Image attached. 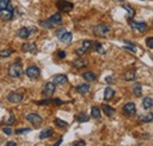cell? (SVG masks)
<instances>
[{
	"label": "cell",
	"instance_id": "6da1fadb",
	"mask_svg": "<svg viewBox=\"0 0 153 146\" xmlns=\"http://www.w3.org/2000/svg\"><path fill=\"white\" fill-rule=\"evenodd\" d=\"M8 75L11 78H19L20 75L24 73V70H22V66L20 65L19 63H16V64H12L10 67H8Z\"/></svg>",
	"mask_w": 153,
	"mask_h": 146
},
{
	"label": "cell",
	"instance_id": "7a4b0ae2",
	"mask_svg": "<svg viewBox=\"0 0 153 146\" xmlns=\"http://www.w3.org/2000/svg\"><path fill=\"white\" fill-rule=\"evenodd\" d=\"M110 31H111V27L107 24H98L93 28V32L97 36H106Z\"/></svg>",
	"mask_w": 153,
	"mask_h": 146
},
{
	"label": "cell",
	"instance_id": "3957f363",
	"mask_svg": "<svg viewBox=\"0 0 153 146\" xmlns=\"http://www.w3.org/2000/svg\"><path fill=\"white\" fill-rule=\"evenodd\" d=\"M36 32H37V28L34 26H32V27H21L20 30H18L17 34L21 39H27L31 34H33Z\"/></svg>",
	"mask_w": 153,
	"mask_h": 146
},
{
	"label": "cell",
	"instance_id": "277c9868",
	"mask_svg": "<svg viewBox=\"0 0 153 146\" xmlns=\"http://www.w3.org/2000/svg\"><path fill=\"white\" fill-rule=\"evenodd\" d=\"M13 18V6L11 4H8V6L6 8H2L0 10V19L1 20H11Z\"/></svg>",
	"mask_w": 153,
	"mask_h": 146
},
{
	"label": "cell",
	"instance_id": "5b68a950",
	"mask_svg": "<svg viewBox=\"0 0 153 146\" xmlns=\"http://www.w3.org/2000/svg\"><path fill=\"white\" fill-rule=\"evenodd\" d=\"M56 5L61 12H65V13H68L73 10V4L70 1H66V0H58Z\"/></svg>",
	"mask_w": 153,
	"mask_h": 146
},
{
	"label": "cell",
	"instance_id": "8992f818",
	"mask_svg": "<svg viewBox=\"0 0 153 146\" xmlns=\"http://www.w3.org/2000/svg\"><path fill=\"white\" fill-rule=\"evenodd\" d=\"M92 46H93V42H92L91 40H84L82 44H81V46L76 50V53L78 55H84L85 53H87V51H88Z\"/></svg>",
	"mask_w": 153,
	"mask_h": 146
},
{
	"label": "cell",
	"instance_id": "52a82bcc",
	"mask_svg": "<svg viewBox=\"0 0 153 146\" xmlns=\"http://www.w3.org/2000/svg\"><path fill=\"white\" fill-rule=\"evenodd\" d=\"M26 119H27L34 127H38L39 125L42 123V118H41L39 114H37V113H30V114H27Z\"/></svg>",
	"mask_w": 153,
	"mask_h": 146
},
{
	"label": "cell",
	"instance_id": "ba28073f",
	"mask_svg": "<svg viewBox=\"0 0 153 146\" xmlns=\"http://www.w3.org/2000/svg\"><path fill=\"white\" fill-rule=\"evenodd\" d=\"M25 73H26V75L30 79H37V78H39V75H40V70H39L37 66L32 65V66H28L26 69Z\"/></svg>",
	"mask_w": 153,
	"mask_h": 146
},
{
	"label": "cell",
	"instance_id": "9c48e42d",
	"mask_svg": "<svg viewBox=\"0 0 153 146\" xmlns=\"http://www.w3.org/2000/svg\"><path fill=\"white\" fill-rule=\"evenodd\" d=\"M123 112H124L125 115L132 117V115H134V114L137 113V107H135V105H134L133 103H127V104L124 105Z\"/></svg>",
	"mask_w": 153,
	"mask_h": 146
},
{
	"label": "cell",
	"instance_id": "30bf717a",
	"mask_svg": "<svg viewBox=\"0 0 153 146\" xmlns=\"http://www.w3.org/2000/svg\"><path fill=\"white\" fill-rule=\"evenodd\" d=\"M130 25H131V27L133 28L134 31H138V32H140V33H143V32H145L146 30H147V24L146 22H138V21H132V20H130Z\"/></svg>",
	"mask_w": 153,
	"mask_h": 146
},
{
	"label": "cell",
	"instance_id": "8fae6325",
	"mask_svg": "<svg viewBox=\"0 0 153 146\" xmlns=\"http://www.w3.org/2000/svg\"><path fill=\"white\" fill-rule=\"evenodd\" d=\"M21 51L25 53H37L38 48H37L36 44H33V42H25L21 46Z\"/></svg>",
	"mask_w": 153,
	"mask_h": 146
},
{
	"label": "cell",
	"instance_id": "7c38bea8",
	"mask_svg": "<svg viewBox=\"0 0 153 146\" xmlns=\"http://www.w3.org/2000/svg\"><path fill=\"white\" fill-rule=\"evenodd\" d=\"M22 98H24V95H22L21 93H18V92H12V93H10V94H8L7 100H8L10 103H12V104H19L20 101L22 100Z\"/></svg>",
	"mask_w": 153,
	"mask_h": 146
},
{
	"label": "cell",
	"instance_id": "4fadbf2b",
	"mask_svg": "<svg viewBox=\"0 0 153 146\" xmlns=\"http://www.w3.org/2000/svg\"><path fill=\"white\" fill-rule=\"evenodd\" d=\"M54 91H56V85H54L52 81H48V83L45 85L44 90H42V94H44L45 97H51V95H53Z\"/></svg>",
	"mask_w": 153,
	"mask_h": 146
},
{
	"label": "cell",
	"instance_id": "5bb4252c",
	"mask_svg": "<svg viewBox=\"0 0 153 146\" xmlns=\"http://www.w3.org/2000/svg\"><path fill=\"white\" fill-rule=\"evenodd\" d=\"M52 83L54 85H59V86H62L67 83V77L65 74H56L52 79Z\"/></svg>",
	"mask_w": 153,
	"mask_h": 146
},
{
	"label": "cell",
	"instance_id": "9a60e30c",
	"mask_svg": "<svg viewBox=\"0 0 153 146\" xmlns=\"http://www.w3.org/2000/svg\"><path fill=\"white\" fill-rule=\"evenodd\" d=\"M58 39L61 41V42H64V44H70L71 41H72V39H73V34L71 33V32H67V31H65L61 36H58Z\"/></svg>",
	"mask_w": 153,
	"mask_h": 146
},
{
	"label": "cell",
	"instance_id": "2e32d148",
	"mask_svg": "<svg viewBox=\"0 0 153 146\" xmlns=\"http://www.w3.org/2000/svg\"><path fill=\"white\" fill-rule=\"evenodd\" d=\"M62 21V18H61V14L60 13H56L53 16H51L50 19H48V22L52 25V26H56V25H60Z\"/></svg>",
	"mask_w": 153,
	"mask_h": 146
},
{
	"label": "cell",
	"instance_id": "e0dca14e",
	"mask_svg": "<svg viewBox=\"0 0 153 146\" xmlns=\"http://www.w3.org/2000/svg\"><path fill=\"white\" fill-rule=\"evenodd\" d=\"M53 134V130L51 127H47V128H44L40 134H39V139L44 140V139H47V138H51V136Z\"/></svg>",
	"mask_w": 153,
	"mask_h": 146
},
{
	"label": "cell",
	"instance_id": "ac0fdd59",
	"mask_svg": "<svg viewBox=\"0 0 153 146\" xmlns=\"http://www.w3.org/2000/svg\"><path fill=\"white\" fill-rule=\"evenodd\" d=\"M72 65H73V67H76L78 70H81V69H84V67L87 66V61H86L85 59L79 58V59H76V60L72 63Z\"/></svg>",
	"mask_w": 153,
	"mask_h": 146
},
{
	"label": "cell",
	"instance_id": "d6986e66",
	"mask_svg": "<svg viewBox=\"0 0 153 146\" xmlns=\"http://www.w3.org/2000/svg\"><path fill=\"white\" fill-rule=\"evenodd\" d=\"M76 91L80 94H86L87 92L90 91V85L88 84H81V85H78L76 89Z\"/></svg>",
	"mask_w": 153,
	"mask_h": 146
},
{
	"label": "cell",
	"instance_id": "ffe728a7",
	"mask_svg": "<svg viewBox=\"0 0 153 146\" xmlns=\"http://www.w3.org/2000/svg\"><path fill=\"white\" fill-rule=\"evenodd\" d=\"M114 97V90L111 87H106L104 91V99L105 100H111Z\"/></svg>",
	"mask_w": 153,
	"mask_h": 146
},
{
	"label": "cell",
	"instance_id": "44dd1931",
	"mask_svg": "<svg viewBox=\"0 0 153 146\" xmlns=\"http://www.w3.org/2000/svg\"><path fill=\"white\" fill-rule=\"evenodd\" d=\"M135 77H137V73H135L134 70H130V71L125 72V74H124V79L126 81H132V80L135 79Z\"/></svg>",
	"mask_w": 153,
	"mask_h": 146
},
{
	"label": "cell",
	"instance_id": "7402d4cb",
	"mask_svg": "<svg viewBox=\"0 0 153 146\" xmlns=\"http://www.w3.org/2000/svg\"><path fill=\"white\" fill-rule=\"evenodd\" d=\"M82 78L86 80V81H94L97 79V75L91 71H87V72L82 73Z\"/></svg>",
	"mask_w": 153,
	"mask_h": 146
},
{
	"label": "cell",
	"instance_id": "603a6c76",
	"mask_svg": "<svg viewBox=\"0 0 153 146\" xmlns=\"http://www.w3.org/2000/svg\"><path fill=\"white\" fill-rule=\"evenodd\" d=\"M153 106V100L151 97H146L144 100H143V107L145 110H150L152 109Z\"/></svg>",
	"mask_w": 153,
	"mask_h": 146
},
{
	"label": "cell",
	"instance_id": "cb8c5ba5",
	"mask_svg": "<svg viewBox=\"0 0 153 146\" xmlns=\"http://www.w3.org/2000/svg\"><path fill=\"white\" fill-rule=\"evenodd\" d=\"M91 117L93 119H100L101 118V111H100V109L97 107V106H93L92 110H91Z\"/></svg>",
	"mask_w": 153,
	"mask_h": 146
},
{
	"label": "cell",
	"instance_id": "d4e9b609",
	"mask_svg": "<svg viewBox=\"0 0 153 146\" xmlns=\"http://www.w3.org/2000/svg\"><path fill=\"white\" fill-rule=\"evenodd\" d=\"M102 111L105 112V114H106L107 117H112L115 112L113 107H111L110 105H106V104H104V105H102Z\"/></svg>",
	"mask_w": 153,
	"mask_h": 146
},
{
	"label": "cell",
	"instance_id": "484cf974",
	"mask_svg": "<svg viewBox=\"0 0 153 146\" xmlns=\"http://www.w3.org/2000/svg\"><path fill=\"white\" fill-rule=\"evenodd\" d=\"M133 93L135 97H141V94H143V87H141L140 84H134Z\"/></svg>",
	"mask_w": 153,
	"mask_h": 146
},
{
	"label": "cell",
	"instance_id": "4316f807",
	"mask_svg": "<svg viewBox=\"0 0 153 146\" xmlns=\"http://www.w3.org/2000/svg\"><path fill=\"white\" fill-rule=\"evenodd\" d=\"M76 119H78V121H80V123H86V121H88V119H90V117L86 114V113H80V114H78L76 117Z\"/></svg>",
	"mask_w": 153,
	"mask_h": 146
},
{
	"label": "cell",
	"instance_id": "83f0119b",
	"mask_svg": "<svg viewBox=\"0 0 153 146\" xmlns=\"http://www.w3.org/2000/svg\"><path fill=\"white\" fill-rule=\"evenodd\" d=\"M93 46H94V51L98 52V53H100V54H105V53H106V51L104 50V47H102L99 42H94Z\"/></svg>",
	"mask_w": 153,
	"mask_h": 146
},
{
	"label": "cell",
	"instance_id": "f1b7e54d",
	"mask_svg": "<svg viewBox=\"0 0 153 146\" xmlns=\"http://www.w3.org/2000/svg\"><path fill=\"white\" fill-rule=\"evenodd\" d=\"M152 118V113H149V114H145V115H140V120L143 123H151Z\"/></svg>",
	"mask_w": 153,
	"mask_h": 146
},
{
	"label": "cell",
	"instance_id": "f546056e",
	"mask_svg": "<svg viewBox=\"0 0 153 146\" xmlns=\"http://www.w3.org/2000/svg\"><path fill=\"white\" fill-rule=\"evenodd\" d=\"M12 53H13V51H12L11 48H6V50H2V51L0 52V57H1V58H6V57H10Z\"/></svg>",
	"mask_w": 153,
	"mask_h": 146
},
{
	"label": "cell",
	"instance_id": "4dcf8cb0",
	"mask_svg": "<svg viewBox=\"0 0 153 146\" xmlns=\"http://www.w3.org/2000/svg\"><path fill=\"white\" fill-rule=\"evenodd\" d=\"M56 124H57L58 126H60V127H66L67 126V123L66 121H64V120H60L59 118H56Z\"/></svg>",
	"mask_w": 153,
	"mask_h": 146
},
{
	"label": "cell",
	"instance_id": "1f68e13d",
	"mask_svg": "<svg viewBox=\"0 0 153 146\" xmlns=\"http://www.w3.org/2000/svg\"><path fill=\"white\" fill-rule=\"evenodd\" d=\"M8 4H11L10 0H0V10L6 8V7L8 6Z\"/></svg>",
	"mask_w": 153,
	"mask_h": 146
},
{
	"label": "cell",
	"instance_id": "d6a6232c",
	"mask_svg": "<svg viewBox=\"0 0 153 146\" xmlns=\"http://www.w3.org/2000/svg\"><path fill=\"white\" fill-rule=\"evenodd\" d=\"M124 8H125V10H126V11H127V12L130 13V19H131V18H133V17H134V14H135V12H134V10H132V8L130 7V6H124Z\"/></svg>",
	"mask_w": 153,
	"mask_h": 146
},
{
	"label": "cell",
	"instance_id": "836d02e7",
	"mask_svg": "<svg viewBox=\"0 0 153 146\" xmlns=\"http://www.w3.org/2000/svg\"><path fill=\"white\" fill-rule=\"evenodd\" d=\"M40 25L42 26V27H45V28H52L53 26L48 22V20H46V21H40Z\"/></svg>",
	"mask_w": 153,
	"mask_h": 146
},
{
	"label": "cell",
	"instance_id": "e575fe53",
	"mask_svg": "<svg viewBox=\"0 0 153 146\" xmlns=\"http://www.w3.org/2000/svg\"><path fill=\"white\" fill-rule=\"evenodd\" d=\"M127 42V41H126ZM128 46H124V50H128V51H132V52H135V47L133 46L132 42H127Z\"/></svg>",
	"mask_w": 153,
	"mask_h": 146
},
{
	"label": "cell",
	"instance_id": "d590c367",
	"mask_svg": "<svg viewBox=\"0 0 153 146\" xmlns=\"http://www.w3.org/2000/svg\"><path fill=\"white\" fill-rule=\"evenodd\" d=\"M30 131H31V128H20V130H17V131H16V133H17V134H24V133H28V132H30Z\"/></svg>",
	"mask_w": 153,
	"mask_h": 146
},
{
	"label": "cell",
	"instance_id": "8d00e7d4",
	"mask_svg": "<svg viewBox=\"0 0 153 146\" xmlns=\"http://www.w3.org/2000/svg\"><path fill=\"white\" fill-rule=\"evenodd\" d=\"M16 121V118H14V114L13 113H11V115H10V118H8V120H6V124L7 125H11V124H13Z\"/></svg>",
	"mask_w": 153,
	"mask_h": 146
},
{
	"label": "cell",
	"instance_id": "74e56055",
	"mask_svg": "<svg viewBox=\"0 0 153 146\" xmlns=\"http://www.w3.org/2000/svg\"><path fill=\"white\" fill-rule=\"evenodd\" d=\"M146 45L150 47V48H153V38L152 36H149L146 39Z\"/></svg>",
	"mask_w": 153,
	"mask_h": 146
},
{
	"label": "cell",
	"instance_id": "f35d334b",
	"mask_svg": "<svg viewBox=\"0 0 153 146\" xmlns=\"http://www.w3.org/2000/svg\"><path fill=\"white\" fill-rule=\"evenodd\" d=\"M51 104H56V105H61V104H64V101L62 100H60V99H52L51 100Z\"/></svg>",
	"mask_w": 153,
	"mask_h": 146
},
{
	"label": "cell",
	"instance_id": "ab89813d",
	"mask_svg": "<svg viewBox=\"0 0 153 146\" xmlns=\"http://www.w3.org/2000/svg\"><path fill=\"white\" fill-rule=\"evenodd\" d=\"M58 57H59L60 59L66 58V52H65V51H58Z\"/></svg>",
	"mask_w": 153,
	"mask_h": 146
},
{
	"label": "cell",
	"instance_id": "60d3db41",
	"mask_svg": "<svg viewBox=\"0 0 153 146\" xmlns=\"http://www.w3.org/2000/svg\"><path fill=\"white\" fill-rule=\"evenodd\" d=\"M2 131H4V133H6L7 136H11V134L13 133V131H12V130H11L10 127H5L4 130H2Z\"/></svg>",
	"mask_w": 153,
	"mask_h": 146
},
{
	"label": "cell",
	"instance_id": "b9f144b4",
	"mask_svg": "<svg viewBox=\"0 0 153 146\" xmlns=\"http://www.w3.org/2000/svg\"><path fill=\"white\" fill-rule=\"evenodd\" d=\"M38 104H39V105H48V104H51V100L45 99V100H42V101H39Z\"/></svg>",
	"mask_w": 153,
	"mask_h": 146
},
{
	"label": "cell",
	"instance_id": "7bdbcfd3",
	"mask_svg": "<svg viewBox=\"0 0 153 146\" xmlns=\"http://www.w3.org/2000/svg\"><path fill=\"white\" fill-rule=\"evenodd\" d=\"M65 31H66V30H65V28H62V27H61V28H59V30H58L57 32H56V34H57V36H61V34H62V33H64V32H65Z\"/></svg>",
	"mask_w": 153,
	"mask_h": 146
},
{
	"label": "cell",
	"instance_id": "ee69618b",
	"mask_svg": "<svg viewBox=\"0 0 153 146\" xmlns=\"http://www.w3.org/2000/svg\"><path fill=\"white\" fill-rule=\"evenodd\" d=\"M73 145L74 146H78V145H86V143L84 142V140H78L76 143H73Z\"/></svg>",
	"mask_w": 153,
	"mask_h": 146
},
{
	"label": "cell",
	"instance_id": "f6af8a7d",
	"mask_svg": "<svg viewBox=\"0 0 153 146\" xmlns=\"http://www.w3.org/2000/svg\"><path fill=\"white\" fill-rule=\"evenodd\" d=\"M106 83L112 84V83H113V78H112V77H107V78H106Z\"/></svg>",
	"mask_w": 153,
	"mask_h": 146
},
{
	"label": "cell",
	"instance_id": "bcb514c9",
	"mask_svg": "<svg viewBox=\"0 0 153 146\" xmlns=\"http://www.w3.org/2000/svg\"><path fill=\"white\" fill-rule=\"evenodd\" d=\"M6 145L7 146H16L17 144H16L14 142H8V143H6Z\"/></svg>",
	"mask_w": 153,
	"mask_h": 146
},
{
	"label": "cell",
	"instance_id": "7dc6e473",
	"mask_svg": "<svg viewBox=\"0 0 153 146\" xmlns=\"http://www.w3.org/2000/svg\"><path fill=\"white\" fill-rule=\"evenodd\" d=\"M61 142H62V138H60V140H59V142H57V143H56V145H60V144H61Z\"/></svg>",
	"mask_w": 153,
	"mask_h": 146
},
{
	"label": "cell",
	"instance_id": "c3c4849f",
	"mask_svg": "<svg viewBox=\"0 0 153 146\" xmlns=\"http://www.w3.org/2000/svg\"><path fill=\"white\" fill-rule=\"evenodd\" d=\"M119 1H124V0H119Z\"/></svg>",
	"mask_w": 153,
	"mask_h": 146
}]
</instances>
